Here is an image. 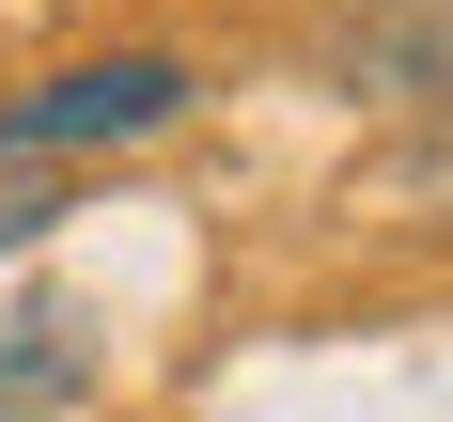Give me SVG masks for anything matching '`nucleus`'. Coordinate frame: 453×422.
Instances as JSON below:
<instances>
[{
	"label": "nucleus",
	"mask_w": 453,
	"mask_h": 422,
	"mask_svg": "<svg viewBox=\"0 0 453 422\" xmlns=\"http://www.w3.org/2000/svg\"><path fill=\"white\" fill-rule=\"evenodd\" d=\"M79 391H94V328L63 313V297L0 313V422H32V407H79Z\"/></svg>",
	"instance_id": "obj_3"
},
{
	"label": "nucleus",
	"mask_w": 453,
	"mask_h": 422,
	"mask_svg": "<svg viewBox=\"0 0 453 422\" xmlns=\"http://www.w3.org/2000/svg\"><path fill=\"white\" fill-rule=\"evenodd\" d=\"M313 79L360 110H453V0H344L313 32Z\"/></svg>",
	"instance_id": "obj_2"
},
{
	"label": "nucleus",
	"mask_w": 453,
	"mask_h": 422,
	"mask_svg": "<svg viewBox=\"0 0 453 422\" xmlns=\"http://www.w3.org/2000/svg\"><path fill=\"white\" fill-rule=\"evenodd\" d=\"M63 219H79V203H63V173H47V157H0V250H47Z\"/></svg>",
	"instance_id": "obj_4"
},
{
	"label": "nucleus",
	"mask_w": 453,
	"mask_h": 422,
	"mask_svg": "<svg viewBox=\"0 0 453 422\" xmlns=\"http://www.w3.org/2000/svg\"><path fill=\"white\" fill-rule=\"evenodd\" d=\"M203 110V63L188 47H79V63H47V79H16L0 94V157H126V141H157V126H188Z\"/></svg>",
	"instance_id": "obj_1"
}]
</instances>
